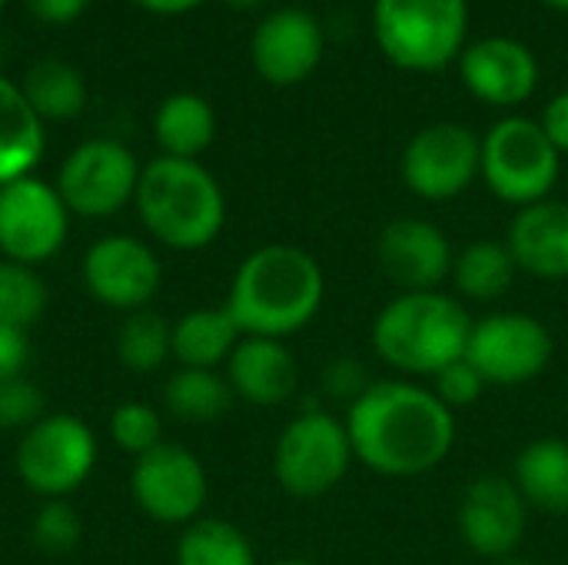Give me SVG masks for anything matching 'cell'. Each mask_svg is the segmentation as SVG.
<instances>
[{"label":"cell","instance_id":"cell-6","mask_svg":"<svg viewBox=\"0 0 568 565\" xmlns=\"http://www.w3.org/2000/svg\"><path fill=\"white\" fill-rule=\"evenodd\" d=\"M353 443L346 420L310 406L296 413L273 446V480L293 500H320L333 493L353 470Z\"/></svg>","mask_w":568,"mask_h":565},{"label":"cell","instance_id":"cell-20","mask_svg":"<svg viewBox=\"0 0 568 565\" xmlns=\"http://www.w3.org/2000/svg\"><path fill=\"white\" fill-rule=\"evenodd\" d=\"M506 246L516 256L519 273L546 283L568 280V203L566 200H542L532 206L516 210Z\"/></svg>","mask_w":568,"mask_h":565},{"label":"cell","instance_id":"cell-7","mask_svg":"<svg viewBox=\"0 0 568 565\" xmlns=\"http://www.w3.org/2000/svg\"><path fill=\"white\" fill-rule=\"evenodd\" d=\"M562 173V153L549 143L539 120L503 117L483 137L479 180L489 193L516 210L552 196Z\"/></svg>","mask_w":568,"mask_h":565},{"label":"cell","instance_id":"cell-25","mask_svg":"<svg viewBox=\"0 0 568 565\" xmlns=\"http://www.w3.org/2000/svg\"><path fill=\"white\" fill-rule=\"evenodd\" d=\"M519 266L506 240H473L453 260L449 283L466 303H499L516 286Z\"/></svg>","mask_w":568,"mask_h":565},{"label":"cell","instance_id":"cell-35","mask_svg":"<svg viewBox=\"0 0 568 565\" xmlns=\"http://www.w3.org/2000/svg\"><path fill=\"white\" fill-rule=\"evenodd\" d=\"M369 373L359 360L353 356H339L333 363L323 366V393L336 403H356L366 390H369Z\"/></svg>","mask_w":568,"mask_h":565},{"label":"cell","instance_id":"cell-26","mask_svg":"<svg viewBox=\"0 0 568 565\" xmlns=\"http://www.w3.org/2000/svg\"><path fill=\"white\" fill-rule=\"evenodd\" d=\"M23 97L43 123H63L83 113L87 107V83L80 70L67 60L43 57L23 77Z\"/></svg>","mask_w":568,"mask_h":565},{"label":"cell","instance_id":"cell-32","mask_svg":"<svg viewBox=\"0 0 568 565\" xmlns=\"http://www.w3.org/2000/svg\"><path fill=\"white\" fill-rule=\"evenodd\" d=\"M83 539L80 513L67 500H43L30 523V543L43 556H70Z\"/></svg>","mask_w":568,"mask_h":565},{"label":"cell","instance_id":"cell-38","mask_svg":"<svg viewBox=\"0 0 568 565\" xmlns=\"http://www.w3.org/2000/svg\"><path fill=\"white\" fill-rule=\"evenodd\" d=\"M539 127H542V133L549 137V143L566 157L568 153V90L556 93V97L546 103V110H542V117H539Z\"/></svg>","mask_w":568,"mask_h":565},{"label":"cell","instance_id":"cell-40","mask_svg":"<svg viewBox=\"0 0 568 565\" xmlns=\"http://www.w3.org/2000/svg\"><path fill=\"white\" fill-rule=\"evenodd\" d=\"M223 3H230L236 10H253V7H263L266 0H223Z\"/></svg>","mask_w":568,"mask_h":565},{"label":"cell","instance_id":"cell-29","mask_svg":"<svg viewBox=\"0 0 568 565\" xmlns=\"http://www.w3.org/2000/svg\"><path fill=\"white\" fill-rule=\"evenodd\" d=\"M116 360L123 370L136 376H150L163 370L166 360H173V340H170V320H163L153 310L126 313V320L116 330Z\"/></svg>","mask_w":568,"mask_h":565},{"label":"cell","instance_id":"cell-43","mask_svg":"<svg viewBox=\"0 0 568 565\" xmlns=\"http://www.w3.org/2000/svg\"><path fill=\"white\" fill-rule=\"evenodd\" d=\"M496 565H536V563H529V559H523V556H509V559H503V563H496Z\"/></svg>","mask_w":568,"mask_h":565},{"label":"cell","instance_id":"cell-3","mask_svg":"<svg viewBox=\"0 0 568 565\" xmlns=\"http://www.w3.org/2000/svg\"><path fill=\"white\" fill-rule=\"evenodd\" d=\"M473 316L456 293L413 290L396 293L369 326L373 353L399 376L433 380L443 366L466 356Z\"/></svg>","mask_w":568,"mask_h":565},{"label":"cell","instance_id":"cell-23","mask_svg":"<svg viewBox=\"0 0 568 565\" xmlns=\"http://www.w3.org/2000/svg\"><path fill=\"white\" fill-rule=\"evenodd\" d=\"M43 127L23 90L0 73V186L37 170L47 147Z\"/></svg>","mask_w":568,"mask_h":565},{"label":"cell","instance_id":"cell-42","mask_svg":"<svg viewBox=\"0 0 568 565\" xmlns=\"http://www.w3.org/2000/svg\"><path fill=\"white\" fill-rule=\"evenodd\" d=\"M539 3H546V7H552V10H566L568 13V0H539Z\"/></svg>","mask_w":568,"mask_h":565},{"label":"cell","instance_id":"cell-37","mask_svg":"<svg viewBox=\"0 0 568 565\" xmlns=\"http://www.w3.org/2000/svg\"><path fill=\"white\" fill-rule=\"evenodd\" d=\"M23 3L40 23H50V27H67L80 20L83 10L90 7V0H23Z\"/></svg>","mask_w":568,"mask_h":565},{"label":"cell","instance_id":"cell-9","mask_svg":"<svg viewBox=\"0 0 568 565\" xmlns=\"http://www.w3.org/2000/svg\"><path fill=\"white\" fill-rule=\"evenodd\" d=\"M556 353L549 326L526 310H493L473 320L466 360L489 386H526L539 380Z\"/></svg>","mask_w":568,"mask_h":565},{"label":"cell","instance_id":"cell-19","mask_svg":"<svg viewBox=\"0 0 568 565\" xmlns=\"http://www.w3.org/2000/svg\"><path fill=\"white\" fill-rule=\"evenodd\" d=\"M223 376L236 400L260 410L283 406L300 390V363L286 340L243 336L226 360Z\"/></svg>","mask_w":568,"mask_h":565},{"label":"cell","instance_id":"cell-24","mask_svg":"<svg viewBox=\"0 0 568 565\" xmlns=\"http://www.w3.org/2000/svg\"><path fill=\"white\" fill-rule=\"evenodd\" d=\"M153 137L163 157L200 160L216 140V110L200 93H170L153 113Z\"/></svg>","mask_w":568,"mask_h":565},{"label":"cell","instance_id":"cell-17","mask_svg":"<svg viewBox=\"0 0 568 565\" xmlns=\"http://www.w3.org/2000/svg\"><path fill=\"white\" fill-rule=\"evenodd\" d=\"M376 260L399 286V293L413 290H443L453 273L456 250L443 226L423 216H396L376 236Z\"/></svg>","mask_w":568,"mask_h":565},{"label":"cell","instance_id":"cell-36","mask_svg":"<svg viewBox=\"0 0 568 565\" xmlns=\"http://www.w3.org/2000/svg\"><path fill=\"white\" fill-rule=\"evenodd\" d=\"M27 360H30L27 333L10 330V326H0V383L3 380H13V376H23Z\"/></svg>","mask_w":568,"mask_h":565},{"label":"cell","instance_id":"cell-41","mask_svg":"<svg viewBox=\"0 0 568 565\" xmlns=\"http://www.w3.org/2000/svg\"><path fill=\"white\" fill-rule=\"evenodd\" d=\"M270 565H320V563H313V559H303V556H286V559H276V563H270Z\"/></svg>","mask_w":568,"mask_h":565},{"label":"cell","instance_id":"cell-16","mask_svg":"<svg viewBox=\"0 0 568 565\" xmlns=\"http://www.w3.org/2000/svg\"><path fill=\"white\" fill-rule=\"evenodd\" d=\"M326 53L320 20L303 7H280L266 13L250 40L253 70L273 87H296L316 73Z\"/></svg>","mask_w":568,"mask_h":565},{"label":"cell","instance_id":"cell-22","mask_svg":"<svg viewBox=\"0 0 568 565\" xmlns=\"http://www.w3.org/2000/svg\"><path fill=\"white\" fill-rule=\"evenodd\" d=\"M173 360L186 370H220L243 340L226 306H196L170 323Z\"/></svg>","mask_w":568,"mask_h":565},{"label":"cell","instance_id":"cell-30","mask_svg":"<svg viewBox=\"0 0 568 565\" xmlns=\"http://www.w3.org/2000/svg\"><path fill=\"white\" fill-rule=\"evenodd\" d=\"M50 303V290L37 266L0 260V326L27 333Z\"/></svg>","mask_w":568,"mask_h":565},{"label":"cell","instance_id":"cell-14","mask_svg":"<svg viewBox=\"0 0 568 565\" xmlns=\"http://www.w3.org/2000/svg\"><path fill=\"white\" fill-rule=\"evenodd\" d=\"M87 293L116 313L150 310L163 286V263L156 250L130 233H106L90 243L80 263Z\"/></svg>","mask_w":568,"mask_h":565},{"label":"cell","instance_id":"cell-2","mask_svg":"<svg viewBox=\"0 0 568 565\" xmlns=\"http://www.w3.org/2000/svg\"><path fill=\"white\" fill-rule=\"evenodd\" d=\"M326 303V273L296 243H263L236 266L226 310L243 336L290 340L303 333Z\"/></svg>","mask_w":568,"mask_h":565},{"label":"cell","instance_id":"cell-44","mask_svg":"<svg viewBox=\"0 0 568 565\" xmlns=\"http://www.w3.org/2000/svg\"><path fill=\"white\" fill-rule=\"evenodd\" d=\"M3 3H7V0H0V7H3Z\"/></svg>","mask_w":568,"mask_h":565},{"label":"cell","instance_id":"cell-1","mask_svg":"<svg viewBox=\"0 0 568 565\" xmlns=\"http://www.w3.org/2000/svg\"><path fill=\"white\" fill-rule=\"evenodd\" d=\"M353 456L376 476L413 480L443 466L456 446V413L406 376L376 380L343 413Z\"/></svg>","mask_w":568,"mask_h":565},{"label":"cell","instance_id":"cell-13","mask_svg":"<svg viewBox=\"0 0 568 565\" xmlns=\"http://www.w3.org/2000/svg\"><path fill=\"white\" fill-rule=\"evenodd\" d=\"M130 493L146 519L160 526H190L206 509L210 476L193 450L163 440L156 450L133 460Z\"/></svg>","mask_w":568,"mask_h":565},{"label":"cell","instance_id":"cell-5","mask_svg":"<svg viewBox=\"0 0 568 565\" xmlns=\"http://www.w3.org/2000/svg\"><path fill=\"white\" fill-rule=\"evenodd\" d=\"M379 53L406 73H439L469 37V0H373Z\"/></svg>","mask_w":568,"mask_h":565},{"label":"cell","instance_id":"cell-8","mask_svg":"<svg viewBox=\"0 0 568 565\" xmlns=\"http://www.w3.org/2000/svg\"><path fill=\"white\" fill-rule=\"evenodd\" d=\"M20 483L40 500H67L97 466V433L73 413H47L20 433L13 456Z\"/></svg>","mask_w":568,"mask_h":565},{"label":"cell","instance_id":"cell-33","mask_svg":"<svg viewBox=\"0 0 568 565\" xmlns=\"http://www.w3.org/2000/svg\"><path fill=\"white\" fill-rule=\"evenodd\" d=\"M43 393L33 380L13 376L0 383V430L7 433H27L33 423H40L43 413Z\"/></svg>","mask_w":568,"mask_h":565},{"label":"cell","instance_id":"cell-27","mask_svg":"<svg viewBox=\"0 0 568 565\" xmlns=\"http://www.w3.org/2000/svg\"><path fill=\"white\" fill-rule=\"evenodd\" d=\"M236 396L220 370H186L176 373L163 386V406L180 423H216L233 410Z\"/></svg>","mask_w":568,"mask_h":565},{"label":"cell","instance_id":"cell-34","mask_svg":"<svg viewBox=\"0 0 568 565\" xmlns=\"http://www.w3.org/2000/svg\"><path fill=\"white\" fill-rule=\"evenodd\" d=\"M486 390H489V383L483 380V373H479L466 356L456 360V363H449V366H443V370L433 376V393H436L453 413L473 410V406L486 396Z\"/></svg>","mask_w":568,"mask_h":565},{"label":"cell","instance_id":"cell-39","mask_svg":"<svg viewBox=\"0 0 568 565\" xmlns=\"http://www.w3.org/2000/svg\"><path fill=\"white\" fill-rule=\"evenodd\" d=\"M133 3L146 13H156V17H180L186 10H196L203 0H133Z\"/></svg>","mask_w":568,"mask_h":565},{"label":"cell","instance_id":"cell-21","mask_svg":"<svg viewBox=\"0 0 568 565\" xmlns=\"http://www.w3.org/2000/svg\"><path fill=\"white\" fill-rule=\"evenodd\" d=\"M529 513L568 516V440L539 436L526 443L509 476Z\"/></svg>","mask_w":568,"mask_h":565},{"label":"cell","instance_id":"cell-31","mask_svg":"<svg viewBox=\"0 0 568 565\" xmlns=\"http://www.w3.org/2000/svg\"><path fill=\"white\" fill-rule=\"evenodd\" d=\"M110 440L120 453L140 460L143 453L156 450L163 443V416L156 413V406L140 403V400H126L110 413Z\"/></svg>","mask_w":568,"mask_h":565},{"label":"cell","instance_id":"cell-18","mask_svg":"<svg viewBox=\"0 0 568 565\" xmlns=\"http://www.w3.org/2000/svg\"><path fill=\"white\" fill-rule=\"evenodd\" d=\"M456 63H459V77L466 90L486 107H499V110L519 107L539 87L536 53L523 40L506 37V33H493V37L466 43Z\"/></svg>","mask_w":568,"mask_h":565},{"label":"cell","instance_id":"cell-11","mask_svg":"<svg viewBox=\"0 0 568 565\" xmlns=\"http://www.w3.org/2000/svg\"><path fill=\"white\" fill-rule=\"evenodd\" d=\"M483 167V137L469 127L439 120L409 137L399 157V176L406 190L426 203H449L463 196Z\"/></svg>","mask_w":568,"mask_h":565},{"label":"cell","instance_id":"cell-4","mask_svg":"<svg viewBox=\"0 0 568 565\" xmlns=\"http://www.w3.org/2000/svg\"><path fill=\"white\" fill-rule=\"evenodd\" d=\"M133 206L143 230L166 250L200 253L226 226V193L200 160L156 157L140 170Z\"/></svg>","mask_w":568,"mask_h":565},{"label":"cell","instance_id":"cell-12","mask_svg":"<svg viewBox=\"0 0 568 565\" xmlns=\"http://www.w3.org/2000/svg\"><path fill=\"white\" fill-rule=\"evenodd\" d=\"M73 213L53 183L20 176L0 186V260L40 266L53 260L70 236Z\"/></svg>","mask_w":568,"mask_h":565},{"label":"cell","instance_id":"cell-15","mask_svg":"<svg viewBox=\"0 0 568 565\" xmlns=\"http://www.w3.org/2000/svg\"><path fill=\"white\" fill-rule=\"evenodd\" d=\"M456 529L473 556L503 563L516 556L526 539L529 506L509 476L486 473L463 490L456 506Z\"/></svg>","mask_w":568,"mask_h":565},{"label":"cell","instance_id":"cell-10","mask_svg":"<svg viewBox=\"0 0 568 565\" xmlns=\"http://www.w3.org/2000/svg\"><path fill=\"white\" fill-rule=\"evenodd\" d=\"M140 163L133 150L110 137L83 140L57 170V193L67 210L83 220H106L126 210L136 196Z\"/></svg>","mask_w":568,"mask_h":565},{"label":"cell","instance_id":"cell-28","mask_svg":"<svg viewBox=\"0 0 568 565\" xmlns=\"http://www.w3.org/2000/svg\"><path fill=\"white\" fill-rule=\"evenodd\" d=\"M176 565H260L250 536L230 519L200 516L176 539Z\"/></svg>","mask_w":568,"mask_h":565}]
</instances>
